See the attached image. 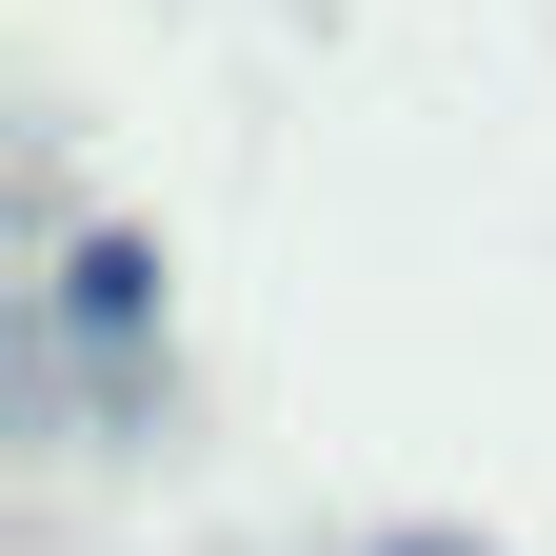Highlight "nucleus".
<instances>
[{
    "mask_svg": "<svg viewBox=\"0 0 556 556\" xmlns=\"http://www.w3.org/2000/svg\"><path fill=\"white\" fill-rule=\"evenodd\" d=\"M139 318H160V258H139V239H80V258H60V338H80V358H119Z\"/></svg>",
    "mask_w": 556,
    "mask_h": 556,
    "instance_id": "obj_1",
    "label": "nucleus"
},
{
    "mask_svg": "<svg viewBox=\"0 0 556 556\" xmlns=\"http://www.w3.org/2000/svg\"><path fill=\"white\" fill-rule=\"evenodd\" d=\"M358 556H497V536H358Z\"/></svg>",
    "mask_w": 556,
    "mask_h": 556,
    "instance_id": "obj_2",
    "label": "nucleus"
}]
</instances>
